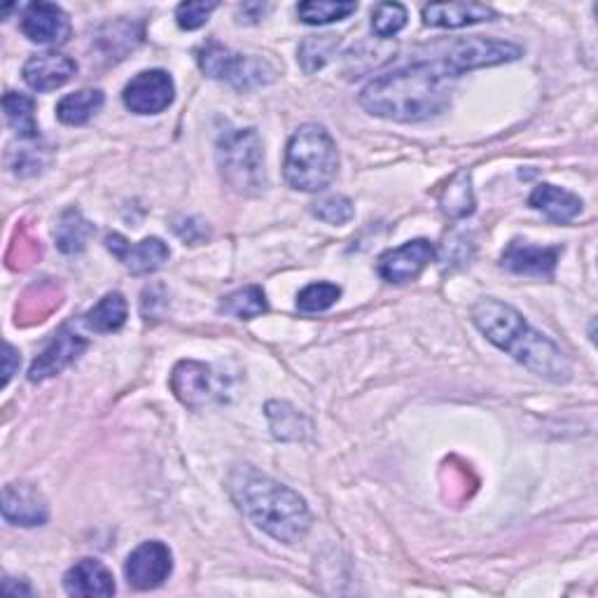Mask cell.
Instances as JSON below:
<instances>
[{"instance_id":"d4e9b609","label":"cell","mask_w":598,"mask_h":598,"mask_svg":"<svg viewBox=\"0 0 598 598\" xmlns=\"http://www.w3.org/2000/svg\"><path fill=\"white\" fill-rule=\"evenodd\" d=\"M267 419L271 423V431L277 439L297 442V439H304L306 433H309V421H306L297 409L288 402H269Z\"/></svg>"},{"instance_id":"83f0119b","label":"cell","mask_w":598,"mask_h":598,"mask_svg":"<svg viewBox=\"0 0 598 598\" xmlns=\"http://www.w3.org/2000/svg\"><path fill=\"white\" fill-rule=\"evenodd\" d=\"M355 10L357 5L347 3V0H309V3L297 5V16L309 26H326L332 22L347 20Z\"/></svg>"},{"instance_id":"d6a6232c","label":"cell","mask_w":598,"mask_h":598,"mask_svg":"<svg viewBox=\"0 0 598 598\" xmlns=\"http://www.w3.org/2000/svg\"><path fill=\"white\" fill-rule=\"evenodd\" d=\"M353 203L347 197H328L314 203V215L328 225H347L353 218Z\"/></svg>"},{"instance_id":"ffe728a7","label":"cell","mask_w":598,"mask_h":598,"mask_svg":"<svg viewBox=\"0 0 598 598\" xmlns=\"http://www.w3.org/2000/svg\"><path fill=\"white\" fill-rule=\"evenodd\" d=\"M61 304V288L55 281H40L36 285H31L20 306H16V323L20 326H36V323L47 320V316L55 309H59Z\"/></svg>"},{"instance_id":"484cf974","label":"cell","mask_w":598,"mask_h":598,"mask_svg":"<svg viewBox=\"0 0 598 598\" xmlns=\"http://www.w3.org/2000/svg\"><path fill=\"white\" fill-rule=\"evenodd\" d=\"M220 312L227 314V316H234L238 320L258 318L269 312L265 290L258 285H248V288L236 290V293L227 295L220 302Z\"/></svg>"},{"instance_id":"8d00e7d4","label":"cell","mask_w":598,"mask_h":598,"mask_svg":"<svg viewBox=\"0 0 598 598\" xmlns=\"http://www.w3.org/2000/svg\"><path fill=\"white\" fill-rule=\"evenodd\" d=\"M20 353H16V349L12 344H5V355H3V386L10 384L12 374L20 370Z\"/></svg>"},{"instance_id":"d6986e66","label":"cell","mask_w":598,"mask_h":598,"mask_svg":"<svg viewBox=\"0 0 598 598\" xmlns=\"http://www.w3.org/2000/svg\"><path fill=\"white\" fill-rule=\"evenodd\" d=\"M528 207L540 211L552 222H571L583 213V199L577 195L563 190V187L542 183L528 197Z\"/></svg>"},{"instance_id":"277c9868","label":"cell","mask_w":598,"mask_h":598,"mask_svg":"<svg viewBox=\"0 0 598 598\" xmlns=\"http://www.w3.org/2000/svg\"><path fill=\"white\" fill-rule=\"evenodd\" d=\"M339 155L330 131L320 125L300 127L285 150L283 174L300 192H323L337 176Z\"/></svg>"},{"instance_id":"2e32d148","label":"cell","mask_w":598,"mask_h":598,"mask_svg":"<svg viewBox=\"0 0 598 598\" xmlns=\"http://www.w3.org/2000/svg\"><path fill=\"white\" fill-rule=\"evenodd\" d=\"M171 390L176 398L190 409H201L213 398V374L211 367L197 361H183L171 374Z\"/></svg>"},{"instance_id":"603a6c76","label":"cell","mask_w":598,"mask_h":598,"mask_svg":"<svg viewBox=\"0 0 598 598\" xmlns=\"http://www.w3.org/2000/svg\"><path fill=\"white\" fill-rule=\"evenodd\" d=\"M3 110L10 129L24 141H33L40 136L38 119H36V101L26 94L8 92L3 96Z\"/></svg>"},{"instance_id":"9a60e30c","label":"cell","mask_w":598,"mask_h":598,"mask_svg":"<svg viewBox=\"0 0 598 598\" xmlns=\"http://www.w3.org/2000/svg\"><path fill=\"white\" fill-rule=\"evenodd\" d=\"M78 73V63L61 52H45L31 57L24 66V80L31 90L52 92L71 82Z\"/></svg>"},{"instance_id":"44dd1931","label":"cell","mask_w":598,"mask_h":598,"mask_svg":"<svg viewBox=\"0 0 598 598\" xmlns=\"http://www.w3.org/2000/svg\"><path fill=\"white\" fill-rule=\"evenodd\" d=\"M104 104H106V96L101 90H80L59 101L57 117L59 122L68 127H82L87 125L101 108H104Z\"/></svg>"},{"instance_id":"f1b7e54d","label":"cell","mask_w":598,"mask_h":598,"mask_svg":"<svg viewBox=\"0 0 598 598\" xmlns=\"http://www.w3.org/2000/svg\"><path fill=\"white\" fill-rule=\"evenodd\" d=\"M339 43L341 40H339V36H335V33H323V36L304 38V43L297 49V59H300L302 71L306 75L320 71V68L326 66L332 59V55L337 52Z\"/></svg>"},{"instance_id":"30bf717a","label":"cell","mask_w":598,"mask_h":598,"mask_svg":"<svg viewBox=\"0 0 598 598\" xmlns=\"http://www.w3.org/2000/svg\"><path fill=\"white\" fill-rule=\"evenodd\" d=\"M87 339L73 330H59V335L49 341L45 351L33 361L28 370V382L31 384H40L57 377L66 367H71L78 357L87 351Z\"/></svg>"},{"instance_id":"8992f818","label":"cell","mask_w":598,"mask_h":598,"mask_svg":"<svg viewBox=\"0 0 598 598\" xmlns=\"http://www.w3.org/2000/svg\"><path fill=\"white\" fill-rule=\"evenodd\" d=\"M197 61L203 73L213 80H227L236 90H253L269 84L279 75V68L269 59L253 55H236L230 47L215 40L203 45L197 52Z\"/></svg>"},{"instance_id":"1f68e13d","label":"cell","mask_w":598,"mask_h":598,"mask_svg":"<svg viewBox=\"0 0 598 598\" xmlns=\"http://www.w3.org/2000/svg\"><path fill=\"white\" fill-rule=\"evenodd\" d=\"M40 255V242L38 238H33L28 234V230H20L14 236V242L10 246V253H8V265L12 269H26L31 267L33 262H36V258Z\"/></svg>"},{"instance_id":"4316f807","label":"cell","mask_w":598,"mask_h":598,"mask_svg":"<svg viewBox=\"0 0 598 598\" xmlns=\"http://www.w3.org/2000/svg\"><path fill=\"white\" fill-rule=\"evenodd\" d=\"M442 213L449 218H468L474 211V195H472V183L468 171H458L454 180L444 187L439 197Z\"/></svg>"},{"instance_id":"ac0fdd59","label":"cell","mask_w":598,"mask_h":598,"mask_svg":"<svg viewBox=\"0 0 598 598\" xmlns=\"http://www.w3.org/2000/svg\"><path fill=\"white\" fill-rule=\"evenodd\" d=\"M495 10L482 3H433L423 8V22L437 28H464L495 20Z\"/></svg>"},{"instance_id":"f546056e","label":"cell","mask_w":598,"mask_h":598,"mask_svg":"<svg viewBox=\"0 0 598 598\" xmlns=\"http://www.w3.org/2000/svg\"><path fill=\"white\" fill-rule=\"evenodd\" d=\"M341 297V288L335 283H312L297 295V309L304 314L328 312Z\"/></svg>"},{"instance_id":"5b68a950","label":"cell","mask_w":598,"mask_h":598,"mask_svg":"<svg viewBox=\"0 0 598 598\" xmlns=\"http://www.w3.org/2000/svg\"><path fill=\"white\" fill-rule=\"evenodd\" d=\"M218 166L236 195L258 197L267 187L265 148L255 129H230L218 139Z\"/></svg>"},{"instance_id":"e0dca14e","label":"cell","mask_w":598,"mask_h":598,"mask_svg":"<svg viewBox=\"0 0 598 598\" xmlns=\"http://www.w3.org/2000/svg\"><path fill=\"white\" fill-rule=\"evenodd\" d=\"M63 589L68 596L108 598L115 594V577L96 559H80L75 566L63 575Z\"/></svg>"},{"instance_id":"7c38bea8","label":"cell","mask_w":598,"mask_h":598,"mask_svg":"<svg viewBox=\"0 0 598 598\" xmlns=\"http://www.w3.org/2000/svg\"><path fill=\"white\" fill-rule=\"evenodd\" d=\"M3 519L14 526H43L49 519L45 495L28 482H10L3 486Z\"/></svg>"},{"instance_id":"7a4b0ae2","label":"cell","mask_w":598,"mask_h":598,"mask_svg":"<svg viewBox=\"0 0 598 598\" xmlns=\"http://www.w3.org/2000/svg\"><path fill=\"white\" fill-rule=\"evenodd\" d=\"M472 323L491 344L509 353L538 377L554 384H566L571 379L573 367L566 353L550 337L528 326L526 318L509 304L484 297L472 306Z\"/></svg>"},{"instance_id":"4dcf8cb0","label":"cell","mask_w":598,"mask_h":598,"mask_svg":"<svg viewBox=\"0 0 598 598\" xmlns=\"http://www.w3.org/2000/svg\"><path fill=\"white\" fill-rule=\"evenodd\" d=\"M407 26V8L402 3H379L372 12V28L377 38L388 40Z\"/></svg>"},{"instance_id":"d590c367","label":"cell","mask_w":598,"mask_h":598,"mask_svg":"<svg viewBox=\"0 0 598 598\" xmlns=\"http://www.w3.org/2000/svg\"><path fill=\"white\" fill-rule=\"evenodd\" d=\"M43 160L40 155H36L33 150H20L16 152V162H12V171L16 176H31V174H38V171L43 168Z\"/></svg>"},{"instance_id":"cb8c5ba5","label":"cell","mask_w":598,"mask_h":598,"mask_svg":"<svg viewBox=\"0 0 598 598\" xmlns=\"http://www.w3.org/2000/svg\"><path fill=\"white\" fill-rule=\"evenodd\" d=\"M92 234H94V225H92V222L84 220L78 209H68L61 215L57 232H55L57 246L66 255L82 253L84 248H87V242H90Z\"/></svg>"},{"instance_id":"7402d4cb","label":"cell","mask_w":598,"mask_h":598,"mask_svg":"<svg viewBox=\"0 0 598 598\" xmlns=\"http://www.w3.org/2000/svg\"><path fill=\"white\" fill-rule=\"evenodd\" d=\"M127 314H129V306H127L125 295L108 293L104 300H101V302L94 306V309H90L87 314H84L82 323H84V326H87V330H92V332L110 335V332H117V330H122V328H125Z\"/></svg>"},{"instance_id":"9c48e42d","label":"cell","mask_w":598,"mask_h":598,"mask_svg":"<svg viewBox=\"0 0 598 598\" xmlns=\"http://www.w3.org/2000/svg\"><path fill=\"white\" fill-rule=\"evenodd\" d=\"M435 260V246L429 238H414L400 248H392L379 258V277L388 283H409Z\"/></svg>"},{"instance_id":"e575fe53","label":"cell","mask_w":598,"mask_h":598,"mask_svg":"<svg viewBox=\"0 0 598 598\" xmlns=\"http://www.w3.org/2000/svg\"><path fill=\"white\" fill-rule=\"evenodd\" d=\"M174 232L183 238L185 244H201V242H207L209 238V230L207 225H203L201 220L197 218H183V220H176V225H174Z\"/></svg>"},{"instance_id":"ba28073f","label":"cell","mask_w":598,"mask_h":598,"mask_svg":"<svg viewBox=\"0 0 598 598\" xmlns=\"http://www.w3.org/2000/svg\"><path fill=\"white\" fill-rule=\"evenodd\" d=\"M176 98V84L166 71H143L136 75L122 94L125 106L136 115H160Z\"/></svg>"},{"instance_id":"6da1fadb","label":"cell","mask_w":598,"mask_h":598,"mask_svg":"<svg viewBox=\"0 0 598 598\" xmlns=\"http://www.w3.org/2000/svg\"><path fill=\"white\" fill-rule=\"evenodd\" d=\"M460 78L447 55L377 75L361 92V106L392 122H423L449 106V84Z\"/></svg>"},{"instance_id":"3957f363","label":"cell","mask_w":598,"mask_h":598,"mask_svg":"<svg viewBox=\"0 0 598 598\" xmlns=\"http://www.w3.org/2000/svg\"><path fill=\"white\" fill-rule=\"evenodd\" d=\"M227 489L238 509L273 540L295 544L309 533L312 512L306 501L258 468H234Z\"/></svg>"},{"instance_id":"5bb4252c","label":"cell","mask_w":598,"mask_h":598,"mask_svg":"<svg viewBox=\"0 0 598 598\" xmlns=\"http://www.w3.org/2000/svg\"><path fill=\"white\" fill-rule=\"evenodd\" d=\"M563 248H540L528 242H512L503 258L501 265L512 271V273H521V277H536V279H554V269L561 258Z\"/></svg>"},{"instance_id":"8fae6325","label":"cell","mask_w":598,"mask_h":598,"mask_svg":"<svg viewBox=\"0 0 598 598\" xmlns=\"http://www.w3.org/2000/svg\"><path fill=\"white\" fill-rule=\"evenodd\" d=\"M22 33L38 45H63L71 36V20L55 3H31L22 14Z\"/></svg>"},{"instance_id":"52a82bcc","label":"cell","mask_w":598,"mask_h":598,"mask_svg":"<svg viewBox=\"0 0 598 598\" xmlns=\"http://www.w3.org/2000/svg\"><path fill=\"white\" fill-rule=\"evenodd\" d=\"M171 573H174V554L160 540H150L136 547L125 563L127 583L139 591L162 587Z\"/></svg>"},{"instance_id":"836d02e7","label":"cell","mask_w":598,"mask_h":598,"mask_svg":"<svg viewBox=\"0 0 598 598\" xmlns=\"http://www.w3.org/2000/svg\"><path fill=\"white\" fill-rule=\"evenodd\" d=\"M218 10V3H183L176 10L178 26L185 31H197L209 22V16Z\"/></svg>"},{"instance_id":"4fadbf2b","label":"cell","mask_w":598,"mask_h":598,"mask_svg":"<svg viewBox=\"0 0 598 598\" xmlns=\"http://www.w3.org/2000/svg\"><path fill=\"white\" fill-rule=\"evenodd\" d=\"M106 248L133 273V277L157 271L171 255L168 246L157 236L143 238L141 244H129L122 234H110L106 238Z\"/></svg>"}]
</instances>
